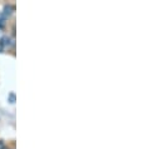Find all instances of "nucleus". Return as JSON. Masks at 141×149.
Masks as SVG:
<instances>
[{
	"instance_id": "nucleus-1",
	"label": "nucleus",
	"mask_w": 141,
	"mask_h": 149,
	"mask_svg": "<svg viewBox=\"0 0 141 149\" xmlns=\"http://www.w3.org/2000/svg\"><path fill=\"white\" fill-rule=\"evenodd\" d=\"M11 45H13V40H11L9 36H3L0 39V48L1 49H9Z\"/></svg>"
}]
</instances>
